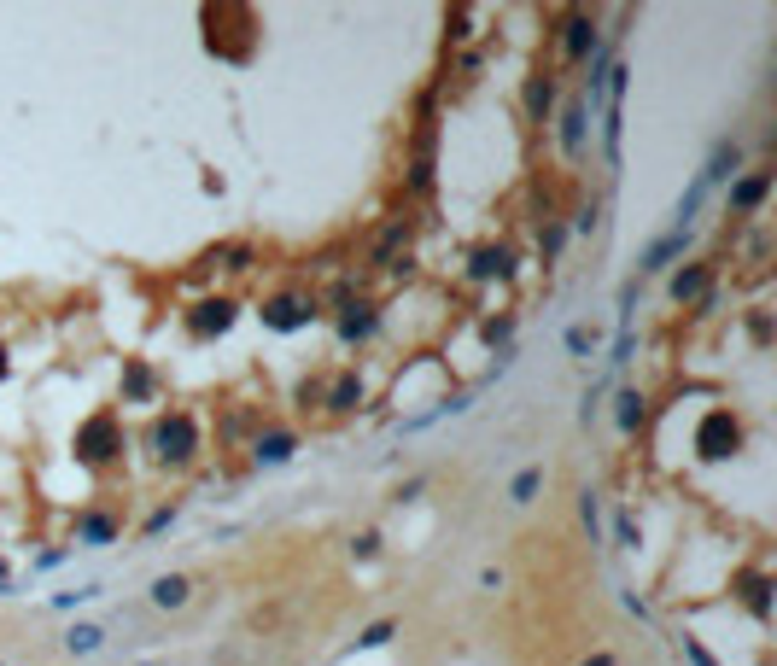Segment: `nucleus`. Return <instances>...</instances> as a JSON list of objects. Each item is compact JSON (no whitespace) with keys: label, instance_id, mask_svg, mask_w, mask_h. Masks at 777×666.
<instances>
[{"label":"nucleus","instance_id":"obj_27","mask_svg":"<svg viewBox=\"0 0 777 666\" xmlns=\"http://www.w3.org/2000/svg\"><path fill=\"white\" fill-rule=\"evenodd\" d=\"M578 514H585V526H590V544H597V497H590V491L578 497Z\"/></svg>","mask_w":777,"mask_h":666},{"label":"nucleus","instance_id":"obj_18","mask_svg":"<svg viewBox=\"0 0 777 666\" xmlns=\"http://www.w3.org/2000/svg\"><path fill=\"white\" fill-rule=\"evenodd\" d=\"M100 643H106V632H100V625H77V632L65 637V649H70V655H94Z\"/></svg>","mask_w":777,"mask_h":666},{"label":"nucleus","instance_id":"obj_22","mask_svg":"<svg viewBox=\"0 0 777 666\" xmlns=\"http://www.w3.org/2000/svg\"><path fill=\"white\" fill-rule=\"evenodd\" d=\"M637 421H643V398H637V392H620V427L632 433Z\"/></svg>","mask_w":777,"mask_h":666},{"label":"nucleus","instance_id":"obj_10","mask_svg":"<svg viewBox=\"0 0 777 666\" xmlns=\"http://www.w3.org/2000/svg\"><path fill=\"white\" fill-rule=\"evenodd\" d=\"M585 123H590V106H567V117H561V146L567 153H585Z\"/></svg>","mask_w":777,"mask_h":666},{"label":"nucleus","instance_id":"obj_25","mask_svg":"<svg viewBox=\"0 0 777 666\" xmlns=\"http://www.w3.org/2000/svg\"><path fill=\"white\" fill-rule=\"evenodd\" d=\"M561 240H567V228H561V222H550V228H544V240H538V245H544V257H555V252H561Z\"/></svg>","mask_w":777,"mask_h":666},{"label":"nucleus","instance_id":"obj_11","mask_svg":"<svg viewBox=\"0 0 777 666\" xmlns=\"http://www.w3.org/2000/svg\"><path fill=\"white\" fill-rule=\"evenodd\" d=\"M188 597H193V585H188L181 573H164V578L153 585V602H158V608H181Z\"/></svg>","mask_w":777,"mask_h":666},{"label":"nucleus","instance_id":"obj_14","mask_svg":"<svg viewBox=\"0 0 777 666\" xmlns=\"http://www.w3.org/2000/svg\"><path fill=\"white\" fill-rule=\"evenodd\" d=\"M77 538L82 544H111V538H117V521H111V514H82Z\"/></svg>","mask_w":777,"mask_h":666},{"label":"nucleus","instance_id":"obj_20","mask_svg":"<svg viewBox=\"0 0 777 666\" xmlns=\"http://www.w3.org/2000/svg\"><path fill=\"white\" fill-rule=\"evenodd\" d=\"M538 486H544V474H538V467H521V474H514V486H509V497H514V503H532Z\"/></svg>","mask_w":777,"mask_h":666},{"label":"nucleus","instance_id":"obj_30","mask_svg":"<svg viewBox=\"0 0 777 666\" xmlns=\"http://www.w3.org/2000/svg\"><path fill=\"white\" fill-rule=\"evenodd\" d=\"M0 573H6V561H0Z\"/></svg>","mask_w":777,"mask_h":666},{"label":"nucleus","instance_id":"obj_12","mask_svg":"<svg viewBox=\"0 0 777 666\" xmlns=\"http://www.w3.org/2000/svg\"><path fill=\"white\" fill-rule=\"evenodd\" d=\"M252 456H257V462H269V467H275V462H287V456H292V433H257Z\"/></svg>","mask_w":777,"mask_h":666},{"label":"nucleus","instance_id":"obj_3","mask_svg":"<svg viewBox=\"0 0 777 666\" xmlns=\"http://www.w3.org/2000/svg\"><path fill=\"white\" fill-rule=\"evenodd\" d=\"M736 439H743L736 415H731V410H713L708 421H701V433H696V450L708 456V462H719V456H731V450H736Z\"/></svg>","mask_w":777,"mask_h":666},{"label":"nucleus","instance_id":"obj_24","mask_svg":"<svg viewBox=\"0 0 777 666\" xmlns=\"http://www.w3.org/2000/svg\"><path fill=\"white\" fill-rule=\"evenodd\" d=\"M392 632H398V625H392V620L368 625V632H363V649H380V643H392Z\"/></svg>","mask_w":777,"mask_h":666},{"label":"nucleus","instance_id":"obj_17","mask_svg":"<svg viewBox=\"0 0 777 666\" xmlns=\"http://www.w3.org/2000/svg\"><path fill=\"white\" fill-rule=\"evenodd\" d=\"M701 287H708V269H678V275H672V299L678 304H684V299H701Z\"/></svg>","mask_w":777,"mask_h":666},{"label":"nucleus","instance_id":"obj_8","mask_svg":"<svg viewBox=\"0 0 777 666\" xmlns=\"http://www.w3.org/2000/svg\"><path fill=\"white\" fill-rule=\"evenodd\" d=\"M766 193H772V170H754V176H743V181L731 188V205H736V211H760V199H766Z\"/></svg>","mask_w":777,"mask_h":666},{"label":"nucleus","instance_id":"obj_1","mask_svg":"<svg viewBox=\"0 0 777 666\" xmlns=\"http://www.w3.org/2000/svg\"><path fill=\"white\" fill-rule=\"evenodd\" d=\"M193 450H199V421H193L188 410L158 415V427H153V456L158 462H188Z\"/></svg>","mask_w":777,"mask_h":666},{"label":"nucleus","instance_id":"obj_4","mask_svg":"<svg viewBox=\"0 0 777 666\" xmlns=\"http://www.w3.org/2000/svg\"><path fill=\"white\" fill-rule=\"evenodd\" d=\"M310 316H316V304H310V299H299V292H281V299H269V304H264V322L275 328V333L304 328Z\"/></svg>","mask_w":777,"mask_h":666},{"label":"nucleus","instance_id":"obj_2","mask_svg":"<svg viewBox=\"0 0 777 666\" xmlns=\"http://www.w3.org/2000/svg\"><path fill=\"white\" fill-rule=\"evenodd\" d=\"M117 450H123V427H117V415H111V410L88 415V421H82V433H77V456L100 467V462H111Z\"/></svg>","mask_w":777,"mask_h":666},{"label":"nucleus","instance_id":"obj_5","mask_svg":"<svg viewBox=\"0 0 777 666\" xmlns=\"http://www.w3.org/2000/svg\"><path fill=\"white\" fill-rule=\"evenodd\" d=\"M228 328H234V304H228V299L193 304V316H188V333H193V339H211V333H228Z\"/></svg>","mask_w":777,"mask_h":666},{"label":"nucleus","instance_id":"obj_9","mask_svg":"<svg viewBox=\"0 0 777 666\" xmlns=\"http://www.w3.org/2000/svg\"><path fill=\"white\" fill-rule=\"evenodd\" d=\"M375 333V304H345V316H339V339L351 345V339H368Z\"/></svg>","mask_w":777,"mask_h":666},{"label":"nucleus","instance_id":"obj_6","mask_svg":"<svg viewBox=\"0 0 777 666\" xmlns=\"http://www.w3.org/2000/svg\"><path fill=\"white\" fill-rule=\"evenodd\" d=\"M509 269H514L509 245H479V252H474V264H467V275H474V281H503Z\"/></svg>","mask_w":777,"mask_h":666},{"label":"nucleus","instance_id":"obj_21","mask_svg":"<svg viewBox=\"0 0 777 666\" xmlns=\"http://www.w3.org/2000/svg\"><path fill=\"white\" fill-rule=\"evenodd\" d=\"M736 158H743L736 146H719V153H713V164L701 170V181H719V176H731V170H736Z\"/></svg>","mask_w":777,"mask_h":666},{"label":"nucleus","instance_id":"obj_23","mask_svg":"<svg viewBox=\"0 0 777 666\" xmlns=\"http://www.w3.org/2000/svg\"><path fill=\"white\" fill-rule=\"evenodd\" d=\"M766 590H772L766 578H748V608H754L760 620H766V614H772V597H766Z\"/></svg>","mask_w":777,"mask_h":666},{"label":"nucleus","instance_id":"obj_7","mask_svg":"<svg viewBox=\"0 0 777 666\" xmlns=\"http://www.w3.org/2000/svg\"><path fill=\"white\" fill-rule=\"evenodd\" d=\"M590 47H597V18L573 12V18H567V35H561V53H567V59H585Z\"/></svg>","mask_w":777,"mask_h":666},{"label":"nucleus","instance_id":"obj_19","mask_svg":"<svg viewBox=\"0 0 777 666\" xmlns=\"http://www.w3.org/2000/svg\"><path fill=\"white\" fill-rule=\"evenodd\" d=\"M550 100H555L550 77H532V82H526V111H532V117H544V111H550Z\"/></svg>","mask_w":777,"mask_h":666},{"label":"nucleus","instance_id":"obj_28","mask_svg":"<svg viewBox=\"0 0 777 666\" xmlns=\"http://www.w3.org/2000/svg\"><path fill=\"white\" fill-rule=\"evenodd\" d=\"M684 649H689V661H696V666H719V661H713V655H708L701 643H689V637H684Z\"/></svg>","mask_w":777,"mask_h":666},{"label":"nucleus","instance_id":"obj_16","mask_svg":"<svg viewBox=\"0 0 777 666\" xmlns=\"http://www.w3.org/2000/svg\"><path fill=\"white\" fill-rule=\"evenodd\" d=\"M153 386L158 380H153L146 363H123V392H129V398H153Z\"/></svg>","mask_w":777,"mask_h":666},{"label":"nucleus","instance_id":"obj_26","mask_svg":"<svg viewBox=\"0 0 777 666\" xmlns=\"http://www.w3.org/2000/svg\"><path fill=\"white\" fill-rule=\"evenodd\" d=\"M351 555H356V561H368V555H380V532H363V538L351 544Z\"/></svg>","mask_w":777,"mask_h":666},{"label":"nucleus","instance_id":"obj_29","mask_svg":"<svg viewBox=\"0 0 777 666\" xmlns=\"http://www.w3.org/2000/svg\"><path fill=\"white\" fill-rule=\"evenodd\" d=\"M0 380H6V351H0Z\"/></svg>","mask_w":777,"mask_h":666},{"label":"nucleus","instance_id":"obj_15","mask_svg":"<svg viewBox=\"0 0 777 666\" xmlns=\"http://www.w3.org/2000/svg\"><path fill=\"white\" fill-rule=\"evenodd\" d=\"M678 252H684V228H672L666 240H655V245H649V257H643L637 269H666V257H678Z\"/></svg>","mask_w":777,"mask_h":666},{"label":"nucleus","instance_id":"obj_13","mask_svg":"<svg viewBox=\"0 0 777 666\" xmlns=\"http://www.w3.org/2000/svg\"><path fill=\"white\" fill-rule=\"evenodd\" d=\"M351 403H363V380L356 375H339L328 386V410H351Z\"/></svg>","mask_w":777,"mask_h":666}]
</instances>
